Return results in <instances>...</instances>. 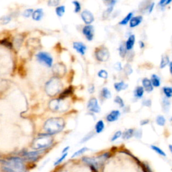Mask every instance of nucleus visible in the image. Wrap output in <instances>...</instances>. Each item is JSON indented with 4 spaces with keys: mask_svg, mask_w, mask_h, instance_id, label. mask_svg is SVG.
Here are the masks:
<instances>
[{
    "mask_svg": "<svg viewBox=\"0 0 172 172\" xmlns=\"http://www.w3.org/2000/svg\"><path fill=\"white\" fill-rule=\"evenodd\" d=\"M2 168L5 172H25L24 161L19 157H12L7 161H2Z\"/></svg>",
    "mask_w": 172,
    "mask_h": 172,
    "instance_id": "nucleus-1",
    "label": "nucleus"
},
{
    "mask_svg": "<svg viewBox=\"0 0 172 172\" xmlns=\"http://www.w3.org/2000/svg\"><path fill=\"white\" fill-rule=\"evenodd\" d=\"M65 126V121L61 118H52L48 119L44 123V129L50 135L57 134L63 131Z\"/></svg>",
    "mask_w": 172,
    "mask_h": 172,
    "instance_id": "nucleus-2",
    "label": "nucleus"
},
{
    "mask_svg": "<svg viewBox=\"0 0 172 172\" xmlns=\"http://www.w3.org/2000/svg\"><path fill=\"white\" fill-rule=\"evenodd\" d=\"M53 138L49 134L40 135L34 140L32 143V147L36 150H42L49 147L53 143Z\"/></svg>",
    "mask_w": 172,
    "mask_h": 172,
    "instance_id": "nucleus-3",
    "label": "nucleus"
},
{
    "mask_svg": "<svg viewBox=\"0 0 172 172\" xmlns=\"http://www.w3.org/2000/svg\"><path fill=\"white\" fill-rule=\"evenodd\" d=\"M63 88V84L59 77H55L46 82L45 90L46 94L51 96H56L61 92Z\"/></svg>",
    "mask_w": 172,
    "mask_h": 172,
    "instance_id": "nucleus-4",
    "label": "nucleus"
},
{
    "mask_svg": "<svg viewBox=\"0 0 172 172\" xmlns=\"http://www.w3.org/2000/svg\"><path fill=\"white\" fill-rule=\"evenodd\" d=\"M36 58L40 64L44 65L48 68H51L53 67V58L51 55V54L47 52H39L36 55Z\"/></svg>",
    "mask_w": 172,
    "mask_h": 172,
    "instance_id": "nucleus-5",
    "label": "nucleus"
},
{
    "mask_svg": "<svg viewBox=\"0 0 172 172\" xmlns=\"http://www.w3.org/2000/svg\"><path fill=\"white\" fill-rule=\"evenodd\" d=\"M94 56L96 59L99 62H106L110 58V53L108 48L104 45L96 47L94 50Z\"/></svg>",
    "mask_w": 172,
    "mask_h": 172,
    "instance_id": "nucleus-6",
    "label": "nucleus"
},
{
    "mask_svg": "<svg viewBox=\"0 0 172 172\" xmlns=\"http://www.w3.org/2000/svg\"><path fill=\"white\" fill-rule=\"evenodd\" d=\"M49 108L52 111L55 112H59V111H65V110H67V104L63 102V100L58 99H54L52 100L51 102H49Z\"/></svg>",
    "mask_w": 172,
    "mask_h": 172,
    "instance_id": "nucleus-7",
    "label": "nucleus"
},
{
    "mask_svg": "<svg viewBox=\"0 0 172 172\" xmlns=\"http://www.w3.org/2000/svg\"><path fill=\"white\" fill-rule=\"evenodd\" d=\"M53 73H55V77L59 78V77L64 76L65 73H66V67L63 63H58L53 66Z\"/></svg>",
    "mask_w": 172,
    "mask_h": 172,
    "instance_id": "nucleus-8",
    "label": "nucleus"
},
{
    "mask_svg": "<svg viewBox=\"0 0 172 172\" xmlns=\"http://www.w3.org/2000/svg\"><path fill=\"white\" fill-rule=\"evenodd\" d=\"M87 108H88L89 111L94 113H99L101 110L99 104H98V100L96 98H90L88 101Z\"/></svg>",
    "mask_w": 172,
    "mask_h": 172,
    "instance_id": "nucleus-9",
    "label": "nucleus"
},
{
    "mask_svg": "<svg viewBox=\"0 0 172 172\" xmlns=\"http://www.w3.org/2000/svg\"><path fill=\"white\" fill-rule=\"evenodd\" d=\"M82 33L88 41H92L94 38V28L92 25H86L82 29Z\"/></svg>",
    "mask_w": 172,
    "mask_h": 172,
    "instance_id": "nucleus-10",
    "label": "nucleus"
},
{
    "mask_svg": "<svg viewBox=\"0 0 172 172\" xmlns=\"http://www.w3.org/2000/svg\"><path fill=\"white\" fill-rule=\"evenodd\" d=\"M81 18L86 25H90L94 21V16L93 13L87 9L82 11L81 13Z\"/></svg>",
    "mask_w": 172,
    "mask_h": 172,
    "instance_id": "nucleus-11",
    "label": "nucleus"
},
{
    "mask_svg": "<svg viewBox=\"0 0 172 172\" xmlns=\"http://www.w3.org/2000/svg\"><path fill=\"white\" fill-rule=\"evenodd\" d=\"M73 48L76 51L77 53L80 54L82 56L85 55L87 51V46L82 42H74L73 43Z\"/></svg>",
    "mask_w": 172,
    "mask_h": 172,
    "instance_id": "nucleus-12",
    "label": "nucleus"
},
{
    "mask_svg": "<svg viewBox=\"0 0 172 172\" xmlns=\"http://www.w3.org/2000/svg\"><path fill=\"white\" fill-rule=\"evenodd\" d=\"M40 153H41V150L35 151H30V152H26L24 154V157L26 158V159L30 160V161H36L37 159V158Z\"/></svg>",
    "mask_w": 172,
    "mask_h": 172,
    "instance_id": "nucleus-13",
    "label": "nucleus"
},
{
    "mask_svg": "<svg viewBox=\"0 0 172 172\" xmlns=\"http://www.w3.org/2000/svg\"><path fill=\"white\" fill-rule=\"evenodd\" d=\"M120 116V112L119 110H112L107 115L106 120L109 122H115L119 118Z\"/></svg>",
    "mask_w": 172,
    "mask_h": 172,
    "instance_id": "nucleus-14",
    "label": "nucleus"
},
{
    "mask_svg": "<svg viewBox=\"0 0 172 172\" xmlns=\"http://www.w3.org/2000/svg\"><path fill=\"white\" fill-rule=\"evenodd\" d=\"M142 84H143V88H144V90H145L147 92H151L153 91V85L151 84V82L149 79L145 77L142 80Z\"/></svg>",
    "mask_w": 172,
    "mask_h": 172,
    "instance_id": "nucleus-15",
    "label": "nucleus"
},
{
    "mask_svg": "<svg viewBox=\"0 0 172 172\" xmlns=\"http://www.w3.org/2000/svg\"><path fill=\"white\" fill-rule=\"evenodd\" d=\"M143 16L142 15H137V16H133L129 22V26L130 28H135L138 26L139 24L143 22Z\"/></svg>",
    "mask_w": 172,
    "mask_h": 172,
    "instance_id": "nucleus-16",
    "label": "nucleus"
},
{
    "mask_svg": "<svg viewBox=\"0 0 172 172\" xmlns=\"http://www.w3.org/2000/svg\"><path fill=\"white\" fill-rule=\"evenodd\" d=\"M44 16V11L42 8H38L36 9V10H34L33 13H32V20L34 21H40L43 18Z\"/></svg>",
    "mask_w": 172,
    "mask_h": 172,
    "instance_id": "nucleus-17",
    "label": "nucleus"
},
{
    "mask_svg": "<svg viewBox=\"0 0 172 172\" xmlns=\"http://www.w3.org/2000/svg\"><path fill=\"white\" fill-rule=\"evenodd\" d=\"M153 1H151V0H143L139 5V11H141V13H145L147 11L149 5Z\"/></svg>",
    "mask_w": 172,
    "mask_h": 172,
    "instance_id": "nucleus-18",
    "label": "nucleus"
},
{
    "mask_svg": "<svg viewBox=\"0 0 172 172\" xmlns=\"http://www.w3.org/2000/svg\"><path fill=\"white\" fill-rule=\"evenodd\" d=\"M73 87L72 86H70L68 88L65 89V90H63L59 95V99L60 100H64L65 98L69 97V96H71V94L73 93Z\"/></svg>",
    "mask_w": 172,
    "mask_h": 172,
    "instance_id": "nucleus-19",
    "label": "nucleus"
},
{
    "mask_svg": "<svg viewBox=\"0 0 172 172\" xmlns=\"http://www.w3.org/2000/svg\"><path fill=\"white\" fill-rule=\"evenodd\" d=\"M135 44V36L134 34H131V35H130V36L128 38L126 42H125V46H126L127 51H131V50H133Z\"/></svg>",
    "mask_w": 172,
    "mask_h": 172,
    "instance_id": "nucleus-20",
    "label": "nucleus"
},
{
    "mask_svg": "<svg viewBox=\"0 0 172 172\" xmlns=\"http://www.w3.org/2000/svg\"><path fill=\"white\" fill-rule=\"evenodd\" d=\"M114 88L115 90L118 92H121L122 90H125L128 88V84H125L124 82H116L114 84Z\"/></svg>",
    "mask_w": 172,
    "mask_h": 172,
    "instance_id": "nucleus-21",
    "label": "nucleus"
},
{
    "mask_svg": "<svg viewBox=\"0 0 172 172\" xmlns=\"http://www.w3.org/2000/svg\"><path fill=\"white\" fill-rule=\"evenodd\" d=\"M83 161H84L85 163H88V165L92 166V167L95 168L98 167V161H96V159H94V158L85 157L83 158Z\"/></svg>",
    "mask_w": 172,
    "mask_h": 172,
    "instance_id": "nucleus-22",
    "label": "nucleus"
},
{
    "mask_svg": "<svg viewBox=\"0 0 172 172\" xmlns=\"http://www.w3.org/2000/svg\"><path fill=\"white\" fill-rule=\"evenodd\" d=\"M144 88L143 86H137L134 91V96L137 99H141L144 95Z\"/></svg>",
    "mask_w": 172,
    "mask_h": 172,
    "instance_id": "nucleus-23",
    "label": "nucleus"
},
{
    "mask_svg": "<svg viewBox=\"0 0 172 172\" xmlns=\"http://www.w3.org/2000/svg\"><path fill=\"white\" fill-rule=\"evenodd\" d=\"M150 80L151 82V84L153 87L159 88V87L161 86V80H160L159 77L158 76V75L155 74L152 75Z\"/></svg>",
    "mask_w": 172,
    "mask_h": 172,
    "instance_id": "nucleus-24",
    "label": "nucleus"
},
{
    "mask_svg": "<svg viewBox=\"0 0 172 172\" xmlns=\"http://www.w3.org/2000/svg\"><path fill=\"white\" fill-rule=\"evenodd\" d=\"M170 60L169 57L167 55H163L162 56L161 62H160L159 67L160 69H164L165 67L169 64Z\"/></svg>",
    "mask_w": 172,
    "mask_h": 172,
    "instance_id": "nucleus-25",
    "label": "nucleus"
},
{
    "mask_svg": "<svg viewBox=\"0 0 172 172\" xmlns=\"http://www.w3.org/2000/svg\"><path fill=\"white\" fill-rule=\"evenodd\" d=\"M118 51H119V55L120 56V57L122 58V59L126 57V55L128 51H127L126 46H125V42H122L120 44Z\"/></svg>",
    "mask_w": 172,
    "mask_h": 172,
    "instance_id": "nucleus-26",
    "label": "nucleus"
},
{
    "mask_svg": "<svg viewBox=\"0 0 172 172\" xmlns=\"http://www.w3.org/2000/svg\"><path fill=\"white\" fill-rule=\"evenodd\" d=\"M134 133H135V131L132 128L128 129L127 131H125L124 132L122 136V139L124 140H128V139H130L131 138L134 136Z\"/></svg>",
    "mask_w": 172,
    "mask_h": 172,
    "instance_id": "nucleus-27",
    "label": "nucleus"
},
{
    "mask_svg": "<svg viewBox=\"0 0 172 172\" xmlns=\"http://www.w3.org/2000/svg\"><path fill=\"white\" fill-rule=\"evenodd\" d=\"M133 17V12H129L128 14H127L126 16L120 22H119V24L121 25V26H126V24H128V23H129L130 20H131Z\"/></svg>",
    "mask_w": 172,
    "mask_h": 172,
    "instance_id": "nucleus-28",
    "label": "nucleus"
},
{
    "mask_svg": "<svg viewBox=\"0 0 172 172\" xmlns=\"http://www.w3.org/2000/svg\"><path fill=\"white\" fill-rule=\"evenodd\" d=\"M55 12L57 16L59 18L63 16L65 13V5H59V6L56 7Z\"/></svg>",
    "mask_w": 172,
    "mask_h": 172,
    "instance_id": "nucleus-29",
    "label": "nucleus"
},
{
    "mask_svg": "<svg viewBox=\"0 0 172 172\" xmlns=\"http://www.w3.org/2000/svg\"><path fill=\"white\" fill-rule=\"evenodd\" d=\"M170 103L169 100H168V98H163V100H162V108H163V110L164 112H167L169 111V108H170Z\"/></svg>",
    "mask_w": 172,
    "mask_h": 172,
    "instance_id": "nucleus-30",
    "label": "nucleus"
},
{
    "mask_svg": "<svg viewBox=\"0 0 172 172\" xmlns=\"http://www.w3.org/2000/svg\"><path fill=\"white\" fill-rule=\"evenodd\" d=\"M101 96L104 99H109L112 96L110 91L108 90L107 88H103L101 91Z\"/></svg>",
    "mask_w": 172,
    "mask_h": 172,
    "instance_id": "nucleus-31",
    "label": "nucleus"
},
{
    "mask_svg": "<svg viewBox=\"0 0 172 172\" xmlns=\"http://www.w3.org/2000/svg\"><path fill=\"white\" fill-rule=\"evenodd\" d=\"M104 123L102 120H99L96 123V127H95V130L96 133H101L102 131H104Z\"/></svg>",
    "mask_w": 172,
    "mask_h": 172,
    "instance_id": "nucleus-32",
    "label": "nucleus"
},
{
    "mask_svg": "<svg viewBox=\"0 0 172 172\" xmlns=\"http://www.w3.org/2000/svg\"><path fill=\"white\" fill-rule=\"evenodd\" d=\"M123 71L124 72V74L126 75V76H129V75L132 74L133 70L132 66H131L130 63H126V64L124 65V67L123 68Z\"/></svg>",
    "mask_w": 172,
    "mask_h": 172,
    "instance_id": "nucleus-33",
    "label": "nucleus"
},
{
    "mask_svg": "<svg viewBox=\"0 0 172 172\" xmlns=\"http://www.w3.org/2000/svg\"><path fill=\"white\" fill-rule=\"evenodd\" d=\"M163 94H165V98H169L172 97V88L171 87H168L165 86L163 88Z\"/></svg>",
    "mask_w": 172,
    "mask_h": 172,
    "instance_id": "nucleus-34",
    "label": "nucleus"
},
{
    "mask_svg": "<svg viewBox=\"0 0 172 172\" xmlns=\"http://www.w3.org/2000/svg\"><path fill=\"white\" fill-rule=\"evenodd\" d=\"M156 122H157V124L159 125V126H163L165 124L166 120L163 116L159 115L157 116V118H156Z\"/></svg>",
    "mask_w": 172,
    "mask_h": 172,
    "instance_id": "nucleus-35",
    "label": "nucleus"
},
{
    "mask_svg": "<svg viewBox=\"0 0 172 172\" xmlns=\"http://www.w3.org/2000/svg\"><path fill=\"white\" fill-rule=\"evenodd\" d=\"M114 9V7H108V8L106 9L105 11H104L103 15H102V17L105 20V19H108L110 17V15H111L112 12Z\"/></svg>",
    "mask_w": 172,
    "mask_h": 172,
    "instance_id": "nucleus-36",
    "label": "nucleus"
},
{
    "mask_svg": "<svg viewBox=\"0 0 172 172\" xmlns=\"http://www.w3.org/2000/svg\"><path fill=\"white\" fill-rule=\"evenodd\" d=\"M72 3L74 5V12L76 13H80L81 11V9H82V5H81L80 3L78 1L75 0V1H72Z\"/></svg>",
    "mask_w": 172,
    "mask_h": 172,
    "instance_id": "nucleus-37",
    "label": "nucleus"
},
{
    "mask_svg": "<svg viewBox=\"0 0 172 172\" xmlns=\"http://www.w3.org/2000/svg\"><path fill=\"white\" fill-rule=\"evenodd\" d=\"M89 151V149L87 148V147H84V148L78 150V151H77L75 152V153L73 155L72 157H71V158H75V157H78V156L82 155V154H84V153H86V151Z\"/></svg>",
    "mask_w": 172,
    "mask_h": 172,
    "instance_id": "nucleus-38",
    "label": "nucleus"
},
{
    "mask_svg": "<svg viewBox=\"0 0 172 172\" xmlns=\"http://www.w3.org/2000/svg\"><path fill=\"white\" fill-rule=\"evenodd\" d=\"M98 76L100 77V78L104 79V80H107V78L108 77V73L106 70H104V69H101V70H100L99 71H98Z\"/></svg>",
    "mask_w": 172,
    "mask_h": 172,
    "instance_id": "nucleus-39",
    "label": "nucleus"
},
{
    "mask_svg": "<svg viewBox=\"0 0 172 172\" xmlns=\"http://www.w3.org/2000/svg\"><path fill=\"white\" fill-rule=\"evenodd\" d=\"M151 148L154 151H155L156 153H157L160 155L163 156V157H165V156H166L165 153L164 152L163 150L161 149L158 147H156L155 145H151Z\"/></svg>",
    "mask_w": 172,
    "mask_h": 172,
    "instance_id": "nucleus-40",
    "label": "nucleus"
},
{
    "mask_svg": "<svg viewBox=\"0 0 172 172\" xmlns=\"http://www.w3.org/2000/svg\"><path fill=\"white\" fill-rule=\"evenodd\" d=\"M33 11H34V9H32V8L26 9V10H25L24 12H23L22 15H23V16L24 17V18H30V16H32Z\"/></svg>",
    "mask_w": 172,
    "mask_h": 172,
    "instance_id": "nucleus-41",
    "label": "nucleus"
},
{
    "mask_svg": "<svg viewBox=\"0 0 172 172\" xmlns=\"http://www.w3.org/2000/svg\"><path fill=\"white\" fill-rule=\"evenodd\" d=\"M114 102L116 103L117 104H118L120 108H124V102L122 98L120 97V96H116L114 99Z\"/></svg>",
    "mask_w": 172,
    "mask_h": 172,
    "instance_id": "nucleus-42",
    "label": "nucleus"
},
{
    "mask_svg": "<svg viewBox=\"0 0 172 172\" xmlns=\"http://www.w3.org/2000/svg\"><path fill=\"white\" fill-rule=\"evenodd\" d=\"M11 20V18L9 16V15H5V16H3V18L0 19V22H1L2 24L5 25L8 24Z\"/></svg>",
    "mask_w": 172,
    "mask_h": 172,
    "instance_id": "nucleus-43",
    "label": "nucleus"
},
{
    "mask_svg": "<svg viewBox=\"0 0 172 172\" xmlns=\"http://www.w3.org/2000/svg\"><path fill=\"white\" fill-rule=\"evenodd\" d=\"M134 57H135V53L134 51H133V50H131V51H129L127 52V54L126 55V58L127 59V61H128V62H131L133 60V59H134Z\"/></svg>",
    "mask_w": 172,
    "mask_h": 172,
    "instance_id": "nucleus-44",
    "label": "nucleus"
},
{
    "mask_svg": "<svg viewBox=\"0 0 172 172\" xmlns=\"http://www.w3.org/2000/svg\"><path fill=\"white\" fill-rule=\"evenodd\" d=\"M104 4L108 7H114L116 3V0H102Z\"/></svg>",
    "mask_w": 172,
    "mask_h": 172,
    "instance_id": "nucleus-45",
    "label": "nucleus"
},
{
    "mask_svg": "<svg viewBox=\"0 0 172 172\" xmlns=\"http://www.w3.org/2000/svg\"><path fill=\"white\" fill-rule=\"evenodd\" d=\"M60 2V0H49L48 1V5L49 6H52V7H57L59 6Z\"/></svg>",
    "mask_w": 172,
    "mask_h": 172,
    "instance_id": "nucleus-46",
    "label": "nucleus"
},
{
    "mask_svg": "<svg viewBox=\"0 0 172 172\" xmlns=\"http://www.w3.org/2000/svg\"><path fill=\"white\" fill-rule=\"evenodd\" d=\"M67 155H68V153H63V155L61 156V157L59 158V159L57 160V161H56L55 163H54V165H59V163H61L62 161H63V160H64L65 158H66V157L67 156Z\"/></svg>",
    "mask_w": 172,
    "mask_h": 172,
    "instance_id": "nucleus-47",
    "label": "nucleus"
},
{
    "mask_svg": "<svg viewBox=\"0 0 172 172\" xmlns=\"http://www.w3.org/2000/svg\"><path fill=\"white\" fill-rule=\"evenodd\" d=\"M94 136V133L93 132V131H92V132H90V133H89V134L87 135L86 136L82 139V141H81V143H84V142L88 141V140H90V139H92Z\"/></svg>",
    "mask_w": 172,
    "mask_h": 172,
    "instance_id": "nucleus-48",
    "label": "nucleus"
},
{
    "mask_svg": "<svg viewBox=\"0 0 172 172\" xmlns=\"http://www.w3.org/2000/svg\"><path fill=\"white\" fill-rule=\"evenodd\" d=\"M0 44H3V46H6V47H8L9 49H11V48H12V44H11V42L8 41V40H2L1 41H0Z\"/></svg>",
    "mask_w": 172,
    "mask_h": 172,
    "instance_id": "nucleus-49",
    "label": "nucleus"
},
{
    "mask_svg": "<svg viewBox=\"0 0 172 172\" xmlns=\"http://www.w3.org/2000/svg\"><path fill=\"white\" fill-rule=\"evenodd\" d=\"M122 133L121 132V131H117V132H116L114 133V135H113L112 138V141H114L117 140L118 139H119L120 137L122 136Z\"/></svg>",
    "mask_w": 172,
    "mask_h": 172,
    "instance_id": "nucleus-50",
    "label": "nucleus"
},
{
    "mask_svg": "<svg viewBox=\"0 0 172 172\" xmlns=\"http://www.w3.org/2000/svg\"><path fill=\"white\" fill-rule=\"evenodd\" d=\"M151 104H152L151 100L150 99L144 100L142 102L143 105L145 106H147V107H151Z\"/></svg>",
    "mask_w": 172,
    "mask_h": 172,
    "instance_id": "nucleus-51",
    "label": "nucleus"
},
{
    "mask_svg": "<svg viewBox=\"0 0 172 172\" xmlns=\"http://www.w3.org/2000/svg\"><path fill=\"white\" fill-rule=\"evenodd\" d=\"M114 69H116V70H117L118 71H121L122 69V65H121V63H120V62H118V63H116L114 65Z\"/></svg>",
    "mask_w": 172,
    "mask_h": 172,
    "instance_id": "nucleus-52",
    "label": "nucleus"
},
{
    "mask_svg": "<svg viewBox=\"0 0 172 172\" xmlns=\"http://www.w3.org/2000/svg\"><path fill=\"white\" fill-rule=\"evenodd\" d=\"M88 92H90V94H93V93L95 92V86L93 84H90L88 88Z\"/></svg>",
    "mask_w": 172,
    "mask_h": 172,
    "instance_id": "nucleus-53",
    "label": "nucleus"
},
{
    "mask_svg": "<svg viewBox=\"0 0 172 172\" xmlns=\"http://www.w3.org/2000/svg\"><path fill=\"white\" fill-rule=\"evenodd\" d=\"M154 7H155V3H154V2H152L151 3V5H149V7L147 12H148L149 13H151L152 11H153Z\"/></svg>",
    "mask_w": 172,
    "mask_h": 172,
    "instance_id": "nucleus-54",
    "label": "nucleus"
},
{
    "mask_svg": "<svg viewBox=\"0 0 172 172\" xmlns=\"http://www.w3.org/2000/svg\"><path fill=\"white\" fill-rule=\"evenodd\" d=\"M141 135H142V133L141 130L137 131H136V132H135V133H134V135L136 137V138H137V139H140L141 137Z\"/></svg>",
    "mask_w": 172,
    "mask_h": 172,
    "instance_id": "nucleus-55",
    "label": "nucleus"
},
{
    "mask_svg": "<svg viewBox=\"0 0 172 172\" xmlns=\"http://www.w3.org/2000/svg\"><path fill=\"white\" fill-rule=\"evenodd\" d=\"M167 2V0H160L159 3V5L160 7H164L165 6V3Z\"/></svg>",
    "mask_w": 172,
    "mask_h": 172,
    "instance_id": "nucleus-56",
    "label": "nucleus"
},
{
    "mask_svg": "<svg viewBox=\"0 0 172 172\" xmlns=\"http://www.w3.org/2000/svg\"><path fill=\"white\" fill-rule=\"evenodd\" d=\"M149 122V120L147 119L146 120H142L141 122V125H145L147 124H148Z\"/></svg>",
    "mask_w": 172,
    "mask_h": 172,
    "instance_id": "nucleus-57",
    "label": "nucleus"
},
{
    "mask_svg": "<svg viewBox=\"0 0 172 172\" xmlns=\"http://www.w3.org/2000/svg\"><path fill=\"white\" fill-rule=\"evenodd\" d=\"M139 46H140L141 49H144V48H145V44L144 42L140 41V42H139Z\"/></svg>",
    "mask_w": 172,
    "mask_h": 172,
    "instance_id": "nucleus-58",
    "label": "nucleus"
},
{
    "mask_svg": "<svg viewBox=\"0 0 172 172\" xmlns=\"http://www.w3.org/2000/svg\"><path fill=\"white\" fill-rule=\"evenodd\" d=\"M169 69L170 74H171L172 76V61H170V63L169 64Z\"/></svg>",
    "mask_w": 172,
    "mask_h": 172,
    "instance_id": "nucleus-59",
    "label": "nucleus"
},
{
    "mask_svg": "<svg viewBox=\"0 0 172 172\" xmlns=\"http://www.w3.org/2000/svg\"><path fill=\"white\" fill-rule=\"evenodd\" d=\"M69 149V147H65V149H63V151H62V153H67V151Z\"/></svg>",
    "mask_w": 172,
    "mask_h": 172,
    "instance_id": "nucleus-60",
    "label": "nucleus"
},
{
    "mask_svg": "<svg viewBox=\"0 0 172 172\" xmlns=\"http://www.w3.org/2000/svg\"><path fill=\"white\" fill-rule=\"evenodd\" d=\"M171 2H172V0H167V2H166V3H165V5L170 4Z\"/></svg>",
    "mask_w": 172,
    "mask_h": 172,
    "instance_id": "nucleus-61",
    "label": "nucleus"
},
{
    "mask_svg": "<svg viewBox=\"0 0 172 172\" xmlns=\"http://www.w3.org/2000/svg\"><path fill=\"white\" fill-rule=\"evenodd\" d=\"M169 149L170 151H171V153H172V145H169Z\"/></svg>",
    "mask_w": 172,
    "mask_h": 172,
    "instance_id": "nucleus-62",
    "label": "nucleus"
},
{
    "mask_svg": "<svg viewBox=\"0 0 172 172\" xmlns=\"http://www.w3.org/2000/svg\"><path fill=\"white\" fill-rule=\"evenodd\" d=\"M171 122H172V118H171Z\"/></svg>",
    "mask_w": 172,
    "mask_h": 172,
    "instance_id": "nucleus-63",
    "label": "nucleus"
}]
</instances>
